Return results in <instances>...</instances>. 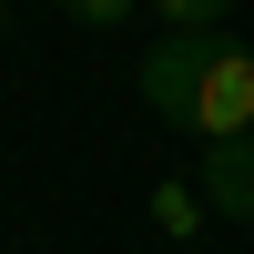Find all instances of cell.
<instances>
[{
	"instance_id": "cell-1",
	"label": "cell",
	"mask_w": 254,
	"mask_h": 254,
	"mask_svg": "<svg viewBox=\"0 0 254 254\" xmlns=\"http://www.w3.org/2000/svg\"><path fill=\"white\" fill-rule=\"evenodd\" d=\"M132 92L153 102L163 122L214 153V142H254V51L234 31H203V41H153L132 61Z\"/></svg>"
},
{
	"instance_id": "cell-2",
	"label": "cell",
	"mask_w": 254,
	"mask_h": 254,
	"mask_svg": "<svg viewBox=\"0 0 254 254\" xmlns=\"http://www.w3.org/2000/svg\"><path fill=\"white\" fill-rule=\"evenodd\" d=\"M203 203L224 224H254V142H214L203 153Z\"/></svg>"
},
{
	"instance_id": "cell-3",
	"label": "cell",
	"mask_w": 254,
	"mask_h": 254,
	"mask_svg": "<svg viewBox=\"0 0 254 254\" xmlns=\"http://www.w3.org/2000/svg\"><path fill=\"white\" fill-rule=\"evenodd\" d=\"M142 214H153V234H173V244H203V214H214V203H203V183H173V173H163L153 193H142Z\"/></svg>"
},
{
	"instance_id": "cell-4",
	"label": "cell",
	"mask_w": 254,
	"mask_h": 254,
	"mask_svg": "<svg viewBox=\"0 0 254 254\" xmlns=\"http://www.w3.org/2000/svg\"><path fill=\"white\" fill-rule=\"evenodd\" d=\"M0 51H10V10H0Z\"/></svg>"
}]
</instances>
